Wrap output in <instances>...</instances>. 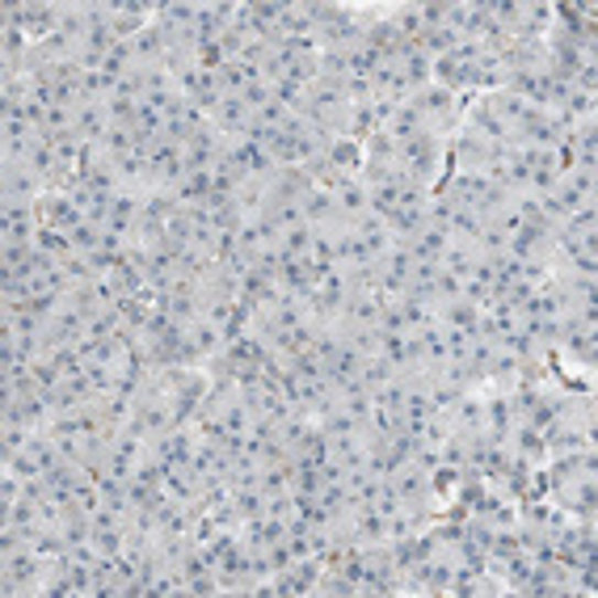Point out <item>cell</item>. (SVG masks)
I'll use <instances>...</instances> for the list:
<instances>
[{"instance_id": "6da1fadb", "label": "cell", "mask_w": 598, "mask_h": 598, "mask_svg": "<svg viewBox=\"0 0 598 598\" xmlns=\"http://www.w3.org/2000/svg\"><path fill=\"white\" fill-rule=\"evenodd\" d=\"M0 186H4V194H0L4 203L0 207H9V203H39L47 194V182L25 161H9V165L0 168Z\"/></svg>"}, {"instance_id": "7a4b0ae2", "label": "cell", "mask_w": 598, "mask_h": 598, "mask_svg": "<svg viewBox=\"0 0 598 598\" xmlns=\"http://www.w3.org/2000/svg\"><path fill=\"white\" fill-rule=\"evenodd\" d=\"M249 122H253V110L240 97H219L216 106L207 110V127H216L224 140H244Z\"/></svg>"}]
</instances>
